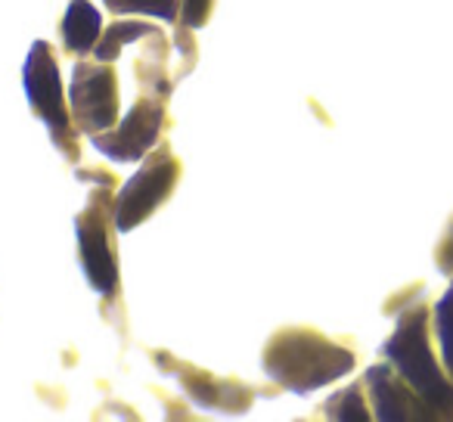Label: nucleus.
I'll use <instances>...</instances> for the list:
<instances>
[{
  "label": "nucleus",
  "instance_id": "nucleus-8",
  "mask_svg": "<svg viewBox=\"0 0 453 422\" xmlns=\"http://www.w3.org/2000/svg\"><path fill=\"white\" fill-rule=\"evenodd\" d=\"M63 35L69 50L88 53L96 44V38H100V16H96V10L90 4H84V0H75L63 19Z\"/></svg>",
  "mask_w": 453,
  "mask_h": 422
},
{
  "label": "nucleus",
  "instance_id": "nucleus-3",
  "mask_svg": "<svg viewBox=\"0 0 453 422\" xmlns=\"http://www.w3.org/2000/svg\"><path fill=\"white\" fill-rule=\"evenodd\" d=\"M174 180H177L174 156L162 152V156L150 158V165L121 189L119 202H115V224H119V230H131L150 211H156L158 202H165V196L174 189Z\"/></svg>",
  "mask_w": 453,
  "mask_h": 422
},
{
  "label": "nucleus",
  "instance_id": "nucleus-12",
  "mask_svg": "<svg viewBox=\"0 0 453 422\" xmlns=\"http://www.w3.org/2000/svg\"><path fill=\"white\" fill-rule=\"evenodd\" d=\"M329 413L339 416V419H366L364 401H360L357 388H348L345 395H339L333 403H329Z\"/></svg>",
  "mask_w": 453,
  "mask_h": 422
},
{
  "label": "nucleus",
  "instance_id": "nucleus-7",
  "mask_svg": "<svg viewBox=\"0 0 453 422\" xmlns=\"http://www.w3.org/2000/svg\"><path fill=\"white\" fill-rule=\"evenodd\" d=\"M78 242H81V258L90 286L109 295L115 289V258L106 240V221L96 215L94 208L78 218Z\"/></svg>",
  "mask_w": 453,
  "mask_h": 422
},
{
  "label": "nucleus",
  "instance_id": "nucleus-11",
  "mask_svg": "<svg viewBox=\"0 0 453 422\" xmlns=\"http://www.w3.org/2000/svg\"><path fill=\"white\" fill-rule=\"evenodd\" d=\"M106 4L119 13H156L165 19L177 13V0H106Z\"/></svg>",
  "mask_w": 453,
  "mask_h": 422
},
{
  "label": "nucleus",
  "instance_id": "nucleus-9",
  "mask_svg": "<svg viewBox=\"0 0 453 422\" xmlns=\"http://www.w3.org/2000/svg\"><path fill=\"white\" fill-rule=\"evenodd\" d=\"M370 388H372V397H376V407H379V419H407V401L403 395L397 391V385L388 379L385 370H370Z\"/></svg>",
  "mask_w": 453,
  "mask_h": 422
},
{
  "label": "nucleus",
  "instance_id": "nucleus-14",
  "mask_svg": "<svg viewBox=\"0 0 453 422\" xmlns=\"http://www.w3.org/2000/svg\"><path fill=\"white\" fill-rule=\"evenodd\" d=\"M441 265H444L447 271H450V267H453V236H450V240H447L444 252H441Z\"/></svg>",
  "mask_w": 453,
  "mask_h": 422
},
{
  "label": "nucleus",
  "instance_id": "nucleus-4",
  "mask_svg": "<svg viewBox=\"0 0 453 422\" xmlns=\"http://www.w3.org/2000/svg\"><path fill=\"white\" fill-rule=\"evenodd\" d=\"M72 106H75L78 125L88 134L106 131L119 115L115 72L109 65H78L75 81H72Z\"/></svg>",
  "mask_w": 453,
  "mask_h": 422
},
{
  "label": "nucleus",
  "instance_id": "nucleus-10",
  "mask_svg": "<svg viewBox=\"0 0 453 422\" xmlns=\"http://www.w3.org/2000/svg\"><path fill=\"white\" fill-rule=\"evenodd\" d=\"M438 335H441V351H444V364L453 372V286L447 295L438 302Z\"/></svg>",
  "mask_w": 453,
  "mask_h": 422
},
{
  "label": "nucleus",
  "instance_id": "nucleus-2",
  "mask_svg": "<svg viewBox=\"0 0 453 422\" xmlns=\"http://www.w3.org/2000/svg\"><path fill=\"white\" fill-rule=\"evenodd\" d=\"M385 354L391 357V364L401 370V376L426 397L432 407L450 401V388H447L444 376L438 372L432 360V351H428L426 341V314L416 311V314L403 317L397 333L388 339L385 345Z\"/></svg>",
  "mask_w": 453,
  "mask_h": 422
},
{
  "label": "nucleus",
  "instance_id": "nucleus-13",
  "mask_svg": "<svg viewBox=\"0 0 453 422\" xmlns=\"http://www.w3.org/2000/svg\"><path fill=\"white\" fill-rule=\"evenodd\" d=\"M208 7H211V0H183V22L187 26H202L208 16Z\"/></svg>",
  "mask_w": 453,
  "mask_h": 422
},
{
  "label": "nucleus",
  "instance_id": "nucleus-6",
  "mask_svg": "<svg viewBox=\"0 0 453 422\" xmlns=\"http://www.w3.org/2000/svg\"><path fill=\"white\" fill-rule=\"evenodd\" d=\"M158 127H162V106L156 103H140L131 115L119 125V131L112 137H96L94 134V146L103 150L109 158H140L156 140Z\"/></svg>",
  "mask_w": 453,
  "mask_h": 422
},
{
  "label": "nucleus",
  "instance_id": "nucleus-5",
  "mask_svg": "<svg viewBox=\"0 0 453 422\" xmlns=\"http://www.w3.org/2000/svg\"><path fill=\"white\" fill-rule=\"evenodd\" d=\"M26 90L32 100L35 112L47 121V127L53 131V137L63 140V134H69V112L63 103V88H59L57 63L47 44H35L26 63Z\"/></svg>",
  "mask_w": 453,
  "mask_h": 422
},
{
  "label": "nucleus",
  "instance_id": "nucleus-1",
  "mask_svg": "<svg viewBox=\"0 0 453 422\" xmlns=\"http://www.w3.org/2000/svg\"><path fill=\"white\" fill-rule=\"evenodd\" d=\"M265 366L286 388L311 391L345 376L354 366V357L333 341L308 333V329H289L267 345Z\"/></svg>",
  "mask_w": 453,
  "mask_h": 422
}]
</instances>
